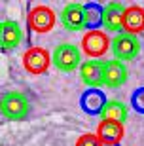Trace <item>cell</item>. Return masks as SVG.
Segmentation results:
<instances>
[{"mask_svg":"<svg viewBox=\"0 0 144 146\" xmlns=\"http://www.w3.org/2000/svg\"><path fill=\"white\" fill-rule=\"evenodd\" d=\"M29 99L19 91H8L0 97V112L10 121H23L29 116Z\"/></svg>","mask_w":144,"mask_h":146,"instance_id":"1","label":"cell"},{"mask_svg":"<svg viewBox=\"0 0 144 146\" xmlns=\"http://www.w3.org/2000/svg\"><path fill=\"white\" fill-rule=\"evenodd\" d=\"M51 63L61 72H74L82 66V49L74 44H59L51 53Z\"/></svg>","mask_w":144,"mask_h":146,"instance_id":"2","label":"cell"},{"mask_svg":"<svg viewBox=\"0 0 144 146\" xmlns=\"http://www.w3.org/2000/svg\"><path fill=\"white\" fill-rule=\"evenodd\" d=\"M110 51H112L116 61H133L139 57L140 53V40L135 34H127V33H119L112 38L110 42Z\"/></svg>","mask_w":144,"mask_h":146,"instance_id":"3","label":"cell"},{"mask_svg":"<svg viewBox=\"0 0 144 146\" xmlns=\"http://www.w3.org/2000/svg\"><path fill=\"white\" fill-rule=\"evenodd\" d=\"M110 38L106 36L104 31H97V29H91L87 31L84 36H82V53H86L89 59H101L102 55L110 49Z\"/></svg>","mask_w":144,"mask_h":146,"instance_id":"4","label":"cell"},{"mask_svg":"<svg viewBox=\"0 0 144 146\" xmlns=\"http://www.w3.org/2000/svg\"><path fill=\"white\" fill-rule=\"evenodd\" d=\"M21 63L25 66V70L29 74L40 76L44 72H48L49 65H51V55L46 48H40V46H34V48H29L21 57Z\"/></svg>","mask_w":144,"mask_h":146,"instance_id":"5","label":"cell"},{"mask_svg":"<svg viewBox=\"0 0 144 146\" xmlns=\"http://www.w3.org/2000/svg\"><path fill=\"white\" fill-rule=\"evenodd\" d=\"M27 23H29V29H31V31H34V33H38V34H46L55 27L57 17H55V11L51 10L49 6L40 4V6H34V8L29 11Z\"/></svg>","mask_w":144,"mask_h":146,"instance_id":"6","label":"cell"},{"mask_svg":"<svg viewBox=\"0 0 144 146\" xmlns=\"http://www.w3.org/2000/svg\"><path fill=\"white\" fill-rule=\"evenodd\" d=\"M61 25H63L66 31H82V29L87 25V11L86 6L80 4V2H68L61 10Z\"/></svg>","mask_w":144,"mask_h":146,"instance_id":"7","label":"cell"},{"mask_svg":"<svg viewBox=\"0 0 144 146\" xmlns=\"http://www.w3.org/2000/svg\"><path fill=\"white\" fill-rule=\"evenodd\" d=\"M125 6L121 2H110L101 11V23L108 33H123V17H125Z\"/></svg>","mask_w":144,"mask_h":146,"instance_id":"8","label":"cell"},{"mask_svg":"<svg viewBox=\"0 0 144 146\" xmlns=\"http://www.w3.org/2000/svg\"><path fill=\"white\" fill-rule=\"evenodd\" d=\"M80 78L89 87L104 86V61H99V59L84 61L80 66Z\"/></svg>","mask_w":144,"mask_h":146,"instance_id":"9","label":"cell"},{"mask_svg":"<svg viewBox=\"0 0 144 146\" xmlns=\"http://www.w3.org/2000/svg\"><path fill=\"white\" fill-rule=\"evenodd\" d=\"M129 78V70L125 63L116 59L104 61V86L110 87V89H116V87H121Z\"/></svg>","mask_w":144,"mask_h":146,"instance_id":"10","label":"cell"},{"mask_svg":"<svg viewBox=\"0 0 144 146\" xmlns=\"http://www.w3.org/2000/svg\"><path fill=\"white\" fill-rule=\"evenodd\" d=\"M23 40V31L19 27V23L13 19H6L2 21V33H0V48L4 51H11L15 49Z\"/></svg>","mask_w":144,"mask_h":146,"instance_id":"11","label":"cell"},{"mask_svg":"<svg viewBox=\"0 0 144 146\" xmlns=\"http://www.w3.org/2000/svg\"><path fill=\"white\" fill-rule=\"evenodd\" d=\"M123 135H125L123 123H117V121H108V119H101V121H99V125H97V137L101 139V142L104 146L117 144V142L123 139Z\"/></svg>","mask_w":144,"mask_h":146,"instance_id":"12","label":"cell"},{"mask_svg":"<svg viewBox=\"0 0 144 146\" xmlns=\"http://www.w3.org/2000/svg\"><path fill=\"white\" fill-rule=\"evenodd\" d=\"M144 31V8L140 6H129L123 17V33L127 34H140Z\"/></svg>","mask_w":144,"mask_h":146,"instance_id":"13","label":"cell"},{"mask_svg":"<svg viewBox=\"0 0 144 146\" xmlns=\"http://www.w3.org/2000/svg\"><path fill=\"white\" fill-rule=\"evenodd\" d=\"M101 118L102 119H108V121H117V123H125V119L129 116V110L127 106L117 101V99H110V101H104L101 108Z\"/></svg>","mask_w":144,"mask_h":146,"instance_id":"14","label":"cell"},{"mask_svg":"<svg viewBox=\"0 0 144 146\" xmlns=\"http://www.w3.org/2000/svg\"><path fill=\"white\" fill-rule=\"evenodd\" d=\"M76 146H104L97 133H84V135L76 141Z\"/></svg>","mask_w":144,"mask_h":146,"instance_id":"15","label":"cell"},{"mask_svg":"<svg viewBox=\"0 0 144 146\" xmlns=\"http://www.w3.org/2000/svg\"><path fill=\"white\" fill-rule=\"evenodd\" d=\"M133 104H135V106H137L139 110H142V112H144V89H140L139 93H135Z\"/></svg>","mask_w":144,"mask_h":146,"instance_id":"16","label":"cell"},{"mask_svg":"<svg viewBox=\"0 0 144 146\" xmlns=\"http://www.w3.org/2000/svg\"><path fill=\"white\" fill-rule=\"evenodd\" d=\"M0 33H2V21H0Z\"/></svg>","mask_w":144,"mask_h":146,"instance_id":"17","label":"cell"}]
</instances>
